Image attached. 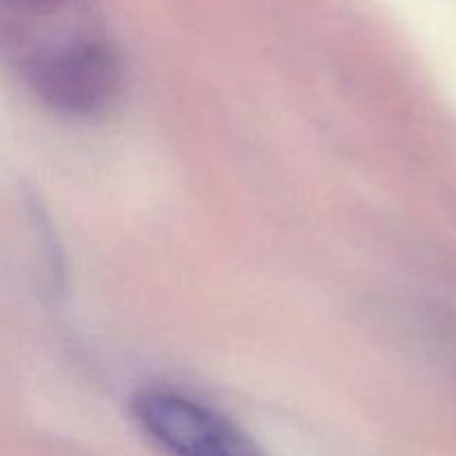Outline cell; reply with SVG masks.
I'll return each mask as SVG.
<instances>
[{"label": "cell", "instance_id": "cell-1", "mask_svg": "<svg viewBox=\"0 0 456 456\" xmlns=\"http://www.w3.org/2000/svg\"><path fill=\"white\" fill-rule=\"evenodd\" d=\"M20 62L40 101L71 116H92L110 107L123 83L118 53L102 34L47 49Z\"/></svg>", "mask_w": 456, "mask_h": 456}, {"label": "cell", "instance_id": "cell-2", "mask_svg": "<svg viewBox=\"0 0 456 456\" xmlns=\"http://www.w3.org/2000/svg\"><path fill=\"white\" fill-rule=\"evenodd\" d=\"M132 410L142 430L172 456H265L234 423L183 392L145 387Z\"/></svg>", "mask_w": 456, "mask_h": 456}, {"label": "cell", "instance_id": "cell-3", "mask_svg": "<svg viewBox=\"0 0 456 456\" xmlns=\"http://www.w3.org/2000/svg\"><path fill=\"white\" fill-rule=\"evenodd\" d=\"M0 9L4 40L20 61L98 31L89 0H0Z\"/></svg>", "mask_w": 456, "mask_h": 456}]
</instances>
